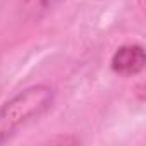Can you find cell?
<instances>
[{"label":"cell","mask_w":146,"mask_h":146,"mask_svg":"<svg viewBox=\"0 0 146 146\" xmlns=\"http://www.w3.org/2000/svg\"><path fill=\"white\" fill-rule=\"evenodd\" d=\"M55 102V90L48 84H33L0 107V144L12 139V136L26 124L43 117Z\"/></svg>","instance_id":"1"},{"label":"cell","mask_w":146,"mask_h":146,"mask_svg":"<svg viewBox=\"0 0 146 146\" xmlns=\"http://www.w3.org/2000/svg\"><path fill=\"white\" fill-rule=\"evenodd\" d=\"M64 0H19V11L28 21H41L52 14Z\"/></svg>","instance_id":"3"},{"label":"cell","mask_w":146,"mask_h":146,"mask_svg":"<svg viewBox=\"0 0 146 146\" xmlns=\"http://www.w3.org/2000/svg\"><path fill=\"white\" fill-rule=\"evenodd\" d=\"M146 64V55H144V48L137 43H129V45H122L119 46L110 60V67L115 74L119 76H136L144 69Z\"/></svg>","instance_id":"2"}]
</instances>
